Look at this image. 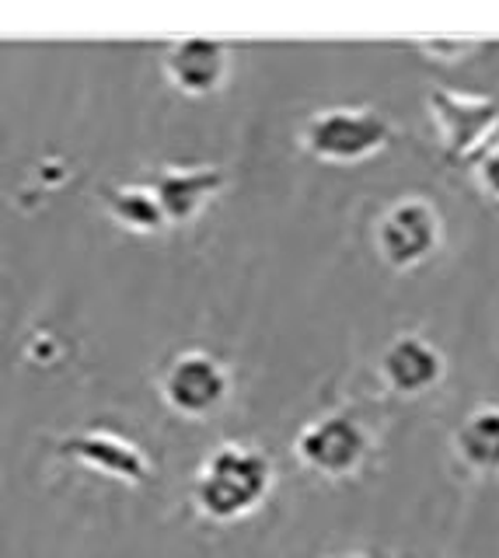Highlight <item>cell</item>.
<instances>
[{
  "mask_svg": "<svg viewBox=\"0 0 499 558\" xmlns=\"http://www.w3.org/2000/svg\"><path fill=\"white\" fill-rule=\"evenodd\" d=\"M329 558H370V555H364V551H346V555H329Z\"/></svg>",
  "mask_w": 499,
  "mask_h": 558,
  "instance_id": "15",
  "label": "cell"
},
{
  "mask_svg": "<svg viewBox=\"0 0 499 558\" xmlns=\"http://www.w3.org/2000/svg\"><path fill=\"white\" fill-rule=\"evenodd\" d=\"M277 468L259 447L223 440L199 461L193 475V506L210 523H238L269 499Z\"/></svg>",
  "mask_w": 499,
  "mask_h": 558,
  "instance_id": "1",
  "label": "cell"
},
{
  "mask_svg": "<svg viewBox=\"0 0 499 558\" xmlns=\"http://www.w3.org/2000/svg\"><path fill=\"white\" fill-rule=\"evenodd\" d=\"M416 46L426 52L429 60H447V63H458L464 57H472L475 49H482V39H416Z\"/></svg>",
  "mask_w": 499,
  "mask_h": 558,
  "instance_id": "13",
  "label": "cell"
},
{
  "mask_svg": "<svg viewBox=\"0 0 499 558\" xmlns=\"http://www.w3.org/2000/svg\"><path fill=\"white\" fill-rule=\"evenodd\" d=\"M447 377V356L419 331H399L377 353V380L399 398H423Z\"/></svg>",
  "mask_w": 499,
  "mask_h": 558,
  "instance_id": "8",
  "label": "cell"
},
{
  "mask_svg": "<svg viewBox=\"0 0 499 558\" xmlns=\"http://www.w3.org/2000/svg\"><path fill=\"white\" fill-rule=\"evenodd\" d=\"M158 391L175 415L188 418V423H203L231 398V374L206 349H182L165 363Z\"/></svg>",
  "mask_w": 499,
  "mask_h": 558,
  "instance_id": "6",
  "label": "cell"
},
{
  "mask_svg": "<svg viewBox=\"0 0 499 558\" xmlns=\"http://www.w3.org/2000/svg\"><path fill=\"white\" fill-rule=\"evenodd\" d=\"M443 244V217L426 196H402L381 209L374 223V248L394 272L419 269Z\"/></svg>",
  "mask_w": 499,
  "mask_h": 558,
  "instance_id": "4",
  "label": "cell"
},
{
  "mask_svg": "<svg viewBox=\"0 0 499 558\" xmlns=\"http://www.w3.org/2000/svg\"><path fill=\"white\" fill-rule=\"evenodd\" d=\"M228 182H231V174L220 165H196V168L161 165L147 174V185L158 192V199L165 206L168 227L196 223L203 217V209L228 189Z\"/></svg>",
  "mask_w": 499,
  "mask_h": 558,
  "instance_id": "10",
  "label": "cell"
},
{
  "mask_svg": "<svg viewBox=\"0 0 499 558\" xmlns=\"http://www.w3.org/2000/svg\"><path fill=\"white\" fill-rule=\"evenodd\" d=\"M57 453L88 471H98L119 485L141 488L154 478V464L147 453L126 436L112 429H77L57 440Z\"/></svg>",
  "mask_w": 499,
  "mask_h": 558,
  "instance_id": "7",
  "label": "cell"
},
{
  "mask_svg": "<svg viewBox=\"0 0 499 558\" xmlns=\"http://www.w3.org/2000/svg\"><path fill=\"white\" fill-rule=\"evenodd\" d=\"M426 112L437 122L440 144L451 161H478L499 136V98L458 92V87H434L426 95Z\"/></svg>",
  "mask_w": 499,
  "mask_h": 558,
  "instance_id": "5",
  "label": "cell"
},
{
  "mask_svg": "<svg viewBox=\"0 0 499 558\" xmlns=\"http://www.w3.org/2000/svg\"><path fill=\"white\" fill-rule=\"evenodd\" d=\"M394 136L388 116L370 105H332L301 119L297 147L321 165H364L374 154H381Z\"/></svg>",
  "mask_w": 499,
  "mask_h": 558,
  "instance_id": "2",
  "label": "cell"
},
{
  "mask_svg": "<svg viewBox=\"0 0 499 558\" xmlns=\"http://www.w3.org/2000/svg\"><path fill=\"white\" fill-rule=\"evenodd\" d=\"M374 450V436L353 409L325 412L312 423H304L294 436V458L312 475L329 482L353 478L367 464Z\"/></svg>",
  "mask_w": 499,
  "mask_h": 558,
  "instance_id": "3",
  "label": "cell"
},
{
  "mask_svg": "<svg viewBox=\"0 0 499 558\" xmlns=\"http://www.w3.org/2000/svg\"><path fill=\"white\" fill-rule=\"evenodd\" d=\"M475 185L486 192L489 199L499 203V136L492 140V144L482 150V157L475 161Z\"/></svg>",
  "mask_w": 499,
  "mask_h": 558,
  "instance_id": "14",
  "label": "cell"
},
{
  "mask_svg": "<svg viewBox=\"0 0 499 558\" xmlns=\"http://www.w3.org/2000/svg\"><path fill=\"white\" fill-rule=\"evenodd\" d=\"M458 464L475 478H499V405H475L451 436Z\"/></svg>",
  "mask_w": 499,
  "mask_h": 558,
  "instance_id": "11",
  "label": "cell"
},
{
  "mask_svg": "<svg viewBox=\"0 0 499 558\" xmlns=\"http://www.w3.org/2000/svg\"><path fill=\"white\" fill-rule=\"evenodd\" d=\"M98 199L106 206L112 223L133 234H161L168 231L165 206L147 182H106L98 189Z\"/></svg>",
  "mask_w": 499,
  "mask_h": 558,
  "instance_id": "12",
  "label": "cell"
},
{
  "mask_svg": "<svg viewBox=\"0 0 499 558\" xmlns=\"http://www.w3.org/2000/svg\"><path fill=\"white\" fill-rule=\"evenodd\" d=\"M234 49L220 39H206V35H185V39H171L161 52V70L168 84L188 98L217 95L231 77Z\"/></svg>",
  "mask_w": 499,
  "mask_h": 558,
  "instance_id": "9",
  "label": "cell"
}]
</instances>
